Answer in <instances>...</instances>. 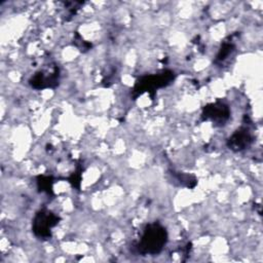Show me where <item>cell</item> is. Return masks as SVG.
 <instances>
[{
	"mask_svg": "<svg viewBox=\"0 0 263 263\" xmlns=\"http://www.w3.org/2000/svg\"><path fill=\"white\" fill-rule=\"evenodd\" d=\"M80 180H81V170L80 168L78 171H76L74 174H72L71 177L69 178V182L72 184L73 187H75L77 189L80 187Z\"/></svg>",
	"mask_w": 263,
	"mask_h": 263,
	"instance_id": "10",
	"label": "cell"
},
{
	"mask_svg": "<svg viewBox=\"0 0 263 263\" xmlns=\"http://www.w3.org/2000/svg\"><path fill=\"white\" fill-rule=\"evenodd\" d=\"M52 183L53 180L48 176H39L37 178V187L41 192H46L47 194L52 191Z\"/></svg>",
	"mask_w": 263,
	"mask_h": 263,
	"instance_id": "8",
	"label": "cell"
},
{
	"mask_svg": "<svg viewBox=\"0 0 263 263\" xmlns=\"http://www.w3.org/2000/svg\"><path fill=\"white\" fill-rule=\"evenodd\" d=\"M60 70L57 66L53 67L50 73H45L44 71L37 72L31 79L30 84L36 89L44 88H54L59 84Z\"/></svg>",
	"mask_w": 263,
	"mask_h": 263,
	"instance_id": "5",
	"label": "cell"
},
{
	"mask_svg": "<svg viewBox=\"0 0 263 263\" xmlns=\"http://www.w3.org/2000/svg\"><path fill=\"white\" fill-rule=\"evenodd\" d=\"M76 37L78 38V40H77L76 38H75L74 40H75V41H78V42L80 43L79 45H77V47H78L81 51H86V50H88V49L91 47V43L84 41L78 34H76Z\"/></svg>",
	"mask_w": 263,
	"mask_h": 263,
	"instance_id": "11",
	"label": "cell"
},
{
	"mask_svg": "<svg viewBox=\"0 0 263 263\" xmlns=\"http://www.w3.org/2000/svg\"><path fill=\"white\" fill-rule=\"evenodd\" d=\"M176 179L182 183L184 186L188 187V188H194L195 185L197 184V181L195 179V177L188 175V174H183V173H177L175 174Z\"/></svg>",
	"mask_w": 263,
	"mask_h": 263,
	"instance_id": "9",
	"label": "cell"
},
{
	"mask_svg": "<svg viewBox=\"0 0 263 263\" xmlns=\"http://www.w3.org/2000/svg\"><path fill=\"white\" fill-rule=\"evenodd\" d=\"M253 142V136L247 126L237 128L227 140V146L234 152H239L248 148Z\"/></svg>",
	"mask_w": 263,
	"mask_h": 263,
	"instance_id": "6",
	"label": "cell"
},
{
	"mask_svg": "<svg viewBox=\"0 0 263 263\" xmlns=\"http://www.w3.org/2000/svg\"><path fill=\"white\" fill-rule=\"evenodd\" d=\"M230 117V109L228 105L221 101L208 104L203 107L201 118L202 120H211L217 125H223Z\"/></svg>",
	"mask_w": 263,
	"mask_h": 263,
	"instance_id": "4",
	"label": "cell"
},
{
	"mask_svg": "<svg viewBox=\"0 0 263 263\" xmlns=\"http://www.w3.org/2000/svg\"><path fill=\"white\" fill-rule=\"evenodd\" d=\"M60 221V217L52 212L42 209L38 211L33 219L32 231L39 238H48L51 236V228Z\"/></svg>",
	"mask_w": 263,
	"mask_h": 263,
	"instance_id": "3",
	"label": "cell"
},
{
	"mask_svg": "<svg viewBox=\"0 0 263 263\" xmlns=\"http://www.w3.org/2000/svg\"><path fill=\"white\" fill-rule=\"evenodd\" d=\"M175 78V73L171 70H164L158 74L146 75L140 78L133 89V97L136 99L148 91L152 97L156 89L168 85Z\"/></svg>",
	"mask_w": 263,
	"mask_h": 263,
	"instance_id": "2",
	"label": "cell"
},
{
	"mask_svg": "<svg viewBox=\"0 0 263 263\" xmlns=\"http://www.w3.org/2000/svg\"><path fill=\"white\" fill-rule=\"evenodd\" d=\"M235 49L234 44L231 41H224L219 49V52L216 57L215 63H222L224 62Z\"/></svg>",
	"mask_w": 263,
	"mask_h": 263,
	"instance_id": "7",
	"label": "cell"
},
{
	"mask_svg": "<svg viewBox=\"0 0 263 263\" xmlns=\"http://www.w3.org/2000/svg\"><path fill=\"white\" fill-rule=\"evenodd\" d=\"M166 241V229L160 223L153 222L144 228L141 239L136 245V249L142 255H157L162 251Z\"/></svg>",
	"mask_w": 263,
	"mask_h": 263,
	"instance_id": "1",
	"label": "cell"
}]
</instances>
